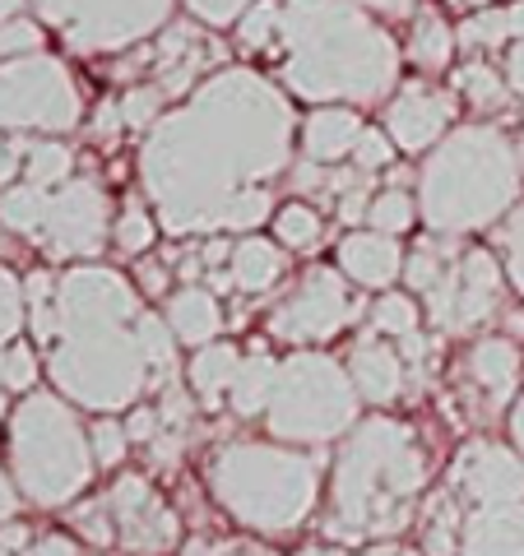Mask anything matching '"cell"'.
<instances>
[{
	"mask_svg": "<svg viewBox=\"0 0 524 556\" xmlns=\"http://www.w3.org/2000/svg\"><path fill=\"white\" fill-rule=\"evenodd\" d=\"M288 98L251 70H223L145 144V190L167 232L255 228L270 218V177L292 153Z\"/></svg>",
	"mask_w": 524,
	"mask_h": 556,
	"instance_id": "obj_1",
	"label": "cell"
},
{
	"mask_svg": "<svg viewBox=\"0 0 524 556\" xmlns=\"http://www.w3.org/2000/svg\"><path fill=\"white\" fill-rule=\"evenodd\" d=\"M33 325L51 348L57 386L89 408H126L145 390L149 362L139 339L135 292L108 269H75L61 283L47 274L28 278Z\"/></svg>",
	"mask_w": 524,
	"mask_h": 556,
	"instance_id": "obj_2",
	"label": "cell"
},
{
	"mask_svg": "<svg viewBox=\"0 0 524 556\" xmlns=\"http://www.w3.org/2000/svg\"><path fill=\"white\" fill-rule=\"evenodd\" d=\"M278 75L307 102H376L399 79V47L353 0H278Z\"/></svg>",
	"mask_w": 524,
	"mask_h": 556,
	"instance_id": "obj_3",
	"label": "cell"
},
{
	"mask_svg": "<svg viewBox=\"0 0 524 556\" xmlns=\"http://www.w3.org/2000/svg\"><path fill=\"white\" fill-rule=\"evenodd\" d=\"M520 195V153L492 126H464L423 167V218L436 232H469L501 218Z\"/></svg>",
	"mask_w": 524,
	"mask_h": 556,
	"instance_id": "obj_4",
	"label": "cell"
},
{
	"mask_svg": "<svg viewBox=\"0 0 524 556\" xmlns=\"http://www.w3.org/2000/svg\"><path fill=\"white\" fill-rule=\"evenodd\" d=\"M10 459H14V478L20 486L42 501V506H57V501H70L89 482V441L75 422L61 399L51 394H33L20 404L10 422Z\"/></svg>",
	"mask_w": 524,
	"mask_h": 556,
	"instance_id": "obj_5",
	"label": "cell"
},
{
	"mask_svg": "<svg viewBox=\"0 0 524 556\" xmlns=\"http://www.w3.org/2000/svg\"><path fill=\"white\" fill-rule=\"evenodd\" d=\"M417 486H423V459L409 445V431L395 422H366L339 455L335 496L344 519L353 525H372V515H386V525H399L390 510Z\"/></svg>",
	"mask_w": 524,
	"mask_h": 556,
	"instance_id": "obj_6",
	"label": "cell"
},
{
	"mask_svg": "<svg viewBox=\"0 0 524 556\" xmlns=\"http://www.w3.org/2000/svg\"><path fill=\"white\" fill-rule=\"evenodd\" d=\"M0 223L10 232L38 241L57 260L98 255L102 241H108V195L93 181H75V177L51 190L20 181L0 190Z\"/></svg>",
	"mask_w": 524,
	"mask_h": 556,
	"instance_id": "obj_7",
	"label": "cell"
},
{
	"mask_svg": "<svg viewBox=\"0 0 524 556\" xmlns=\"http://www.w3.org/2000/svg\"><path fill=\"white\" fill-rule=\"evenodd\" d=\"M214 486L247 525L288 529L311 506L316 468L270 445H233L214 464Z\"/></svg>",
	"mask_w": 524,
	"mask_h": 556,
	"instance_id": "obj_8",
	"label": "cell"
},
{
	"mask_svg": "<svg viewBox=\"0 0 524 556\" xmlns=\"http://www.w3.org/2000/svg\"><path fill=\"white\" fill-rule=\"evenodd\" d=\"M79 89L57 56L28 51L0 65V135H65L79 126Z\"/></svg>",
	"mask_w": 524,
	"mask_h": 556,
	"instance_id": "obj_9",
	"label": "cell"
},
{
	"mask_svg": "<svg viewBox=\"0 0 524 556\" xmlns=\"http://www.w3.org/2000/svg\"><path fill=\"white\" fill-rule=\"evenodd\" d=\"M353 417V390L344 371L325 357H292L278 367V386L270 399V427L292 441H325Z\"/></svg>",
	"mask_w": 524,
	"mask_h": 556,
	"instance_id": "obj_10",
	"label": "cell"
},
{
	"mask_svg": "<svg viewBox=\"0 0 524 556\" xmlns=\"http://www.w3.org/2000/svg\"><path fill=\"white\" fill-rule=\"evenodd\" d=\"M172 0H33L38 24L75 51H126L167 20Z\"/></svg>",
	"mask_w": 524,
	"mask_h": 556,
	"instance_id": "obj_11",
	"label": "cell"
},
{
	"mask_svg": "<svg viewBox=\"0 0 524 556\" xmlns=\"http://www.w3.org/2000/svg\"><path fill=\"white\" fill-rule=\"evenodd\" d=\"M497 265L492 255L483 251H460L456 260H446L436 283L427 288V302H432V320L446 325V329H469L478 325L487 311L497 302Z\"/></svg>",
	"mask_w": 524,
	"mask_h": 556,
	"instance_id": "obj_12",
	"label": "cell"
},
{
	"mask_svg": "<svg viewBox=\"0 0 524 556\" xmlns=\"http://www.w3.org/2000/svg\"><path fill=\"white\" fill-rule=\"evenodd\" d=\"M348 316H353V292L344 288V278H335L329 269H311L302 292L274 316V334L325 339V334H335V329H344Z\"/></svg>",
	"mask_w": 524,
	"mask_h": 556,
	"instance_id": "obj_13",
	"label": "cell"
},
{
	"mask_svg": "<svg viewBox=\"0 0 524 556\" xmlns=\"http://www.w3.org/2000/svg\"><path fill=\"white\" fill-rule=\"evenodd\" d=\"M450 116H456V102L446 93L427 89V84H409V89H399V98L386 108V130L395 139V149L423 153L446 135Z\"/></svg>",
	"mask_w": 524,
	"mask_h": 556,
	"instance_id": "obj_14",
	"label": "cell"
},
{
	"mask_svg": "<svg viewBox=\"0 0 524 556\" xmlns=\"http://www.w3.org/2000/svg\"><path fill=\"white\" fill-rule=\"evenodd\" d=\"M460 482L483 506H515L524 496V468L497 445H474L460 459Z\"/></svg>",
	"mask_w": 524,
	"mask_h": 556,
	"instance_id": "obj_15",
	"label": "cell"
},
{
	"mask_svg": "<svg viewBox=\"0 0 524 556\" xmlns=\"http://www.w3.org/2000/svg\"><path fill=\"white\" fill-rule=\"evenodd\" d=\"M362 135H366V126L353 108H316L302 121V153H307V163H316V167L339 163L358 149Z\"/></svg>",
	"mask_w": 524,
	"mask_h": 556,
	"instance_id": "obj_16",
	"label": "cell"
},
{
	"mask_svg": "<svg viewBox=\"0 0 524 556\" xmlns=\"http://www.w3.org/2000/svg\"><path fill=\"white\" fill-rule=\"evenodd\" d=\"M112 510L121 519V533H126L135 547H159V543H167V538H172L167 510L159 506V496H153L139 478H126L116 486V492H112Z\"/></svg>",
	"mask_w": 524,
	"mask_h": 556,
	"instance_id": "obj_17",
	"label": "cell"
},
{
	"mask_svg": "<svg viewBox=\"0 0 524 556\" xmlns=\"http://www.w3.org/2000/svg\"><path fill=\"white\" fill-rule=\"evenodd\" d=\"M469 556H524V506H487L469 519Z\"/></svg>",
	"mask_w": 524,
	"mask_h": 556,
	"instance_id": "obj_18",
	"label": "cell"
},
{
	"mask_svg": "<svg viewBox=\"0 0 524 556\" xmlns=\"http://www.w3.org/2000/svg\"><path fill=\"white\" fill-rule=\"evenodd\" d=\"M209 61H214V47L204 42L200 28H172L167 38L159 42V79H163L159 89L163 93H182Z\"/></svg>",
	"mask_w": 524,
	"mask_h": 556,
	"instance_id": "obj_19",
	"label": "cell"
},
{
	"mask_svg": "<svg viewBox=\"0 0 524 556\" xmlns=\"http://www.w3.org/2000/svg\"><path fill=\"white\" fill-rule=\"evenodd\" d=\"M339 265L358 278V283L386 288L390 278L399 274V247L386 232H353L339 247Z\"/></svg>",
	"mask_w": 524,
	"mask_h": 556,
	"instance_id": "obj_20",
	"label": "cell"
},
{
	"mask_svg": "<svg viewBox=\"0 0 524 556\" xmlns=\"http://www.w3.org/2000/svg\"><path fill=\"white\" fill-rule=\"evenodd\" d=\"M353 380H358V390L372 399V404H390V399L399 394V357L390 353L386 343H376V339H366L358 343V353H353Z\"/></svg>",
	"mask_w": 524,
	"mask_h": 556,
	"instance_id": "obj_21",
	"label": "cell"
},
{
	"mask_svg": "<svg viewBox=\"0 0 524 556\" xmlns=\"http://www.w3.org/2000/svg\"><path fill=\"white\" fill-rule=\"evenodd\" d=\"M237 371H241L237 348L233 343H209L196 357V367H190V386H196V394L209 408H219V399H223V390H233Z\"/></svg>",
	"mask_w": 524,
	"mask_h": 556,
	"instance_id": "obj_22",
	"label": "cell"
},
{
	"mask_svg": "<svg viewBox=\"0 0 524 556\" xmlns=\"http://www.w3.org/2000/svg\"><path fill=\"white\" fill-rule=\"evenodd\" d=\"M464 47H501V42H520L524 38V0H511L506 10H483V14H469L464 28H460Z\"/></svg>",
	"mask_w": 524,
	"mask_h": 556,
	"instance_id": "obj_23",
	"label": "cell"
},
{
	"mask_svg": "<svg viewBox=\"0 0 524 556\" xmlns=\"http://www.w3.org/2000/svg\"><path fill=\"white\" fill-rule=\"evenodd\" d=\"M278 274H284V255H278V247H270V241L247 237L233 251V283L237 288L260 292V288H270Z\"/></svg>",
	"mask_w": 524,
	"mask_h": 556,
	"instance_id": "obj_24",
	"label": "cell"
},
{
	"mask_svg": "<svg viewBox=\"0 0 524 556\" xmlns=\"http://www.w3.org/2000/svg\"><path fill=\"white\" fill-rule=\"evenodd\" d=\"M167 316H172V329H177V339H186V343H204V339L219 329V306H214V298H209V292H200V288L177 292V302H172Z\"/></svg>",
	"mask_w": 524,
	"mask_h": 556,
	"instance_id": "obj_25",
	"label": "cell"
},
{
	"mask_svg": "<svg viewBox=\"0 0 524 556\" xmlns=\"http://www.w3.org/2000/svg\"><path fill=\"white\" fill-rule=\"evenodd\" d=\"M450 51H456V38H450V28L441 14H417L413 24V38H409V61L417 70H446L450 65Z\"/></svg>",
	"mask_w": 524,
	"mask_h": 556,
	"instance_id": "obj_26",
	"label": "cell"
},
{
	"mask_svg": "<svg viewBox=\"0 0 524 556\" xmlns=\"http://www.w3.org/2000/svg\"><path fill=\"white\" fill-rule=\"evenodd\" d=\"M274 386H278V367L270 357H251V362H241V371L233 380V408L237 413H260V408H270V399H274Z\"/></svg>",
	"mask_w": 524,
	"mask_h": 556,
	"instance_id": "obj_27",
	"label": "cell"
},
{
	"mask_svg": "<svg viewBox=\"0 0 524 556\" xmlns=\"http://www.w3.org/2000/svg\"><path fill=\"white\" fill-rule=\"evenodd\" d=\"M70 167H75V159H70L65 144H57V139H33L20 181L24 186H38V190H51V186H65L70 181Z\"/></svg>",
	"mask_w": 524,
	"mask_h": 556,
	"instance_id": "obj_28",
	"label": "cell"
},
{
	"mask_svg": "<svg viewBox=\"0 0 524 556\" xmlns=\"http://www.w3.org/2000/svg\"><path fill=\"white\" fill-rule=\"evenodd\" d=\"M515 367H520V357H515V348H511V343H501V339L478 343V353H474V371H478L483 386H492V390H511V386H515Z\"/></svg>",
	"mask_w": 524,
	"mask_h": 556,
	"instance_id": "obj_29",
	"label": "cell"
},
{
	"mask_svg": "<svg viewBox=\"0 0 524 556\" xmlns=\"http://www.w3.org/2000/svg\"><path fill=\"white\" fill-rule=\"evenodd\" d=\"M460 89L469 93V102L483 112H501L506 98H511V84H506L492 65H464L460 70Z\"/></svg>",
	"mask_w": 524,
	"mask_h": 556,
	"instance_id": "obj_30",
	"label": "cell"
},
{
	"mask_svg": "<svg viewBox=\"0 0 524 556\" xmlns=\"http://www.w3.org/2000/svg\"><path fill=\"white\" fill-rule=\"evenodd\" d=\"M274 232L284 247H316V237H321V214L316 208H307V204H288V208H278L274 214Z\"/></svg>",
	"mask_w": 524,
	"mask_h": 556,
	"instance_id": "obj_31",
	"label": "cell"
},
{
	"mask_svg": "<svg viewBox=\"0 0 524 556\" xmlns=\"http://www.w3.org/2000/svg\"><path fill=\"white\" fill-rule=\"evenodd\" d=\"M372 325L380 329V334H413L417 329V306L404 298V292H386L376 306H372Z\"/></svg>",
	"mask_w": 524,
	"mask_h": 556,
	"instance_id": "obj_32",
	"label": "cell"
},
{
	"mask_svg": "<svg viewBox=\"0 0 524 556\" xmlns=\"http://www.w3.org/2000/svg\"><path fill=\"white\" fill-rule=\"evenodd\" d=\"M366 218H372L376 232H404L413 223V200L404 195V190H386V195H376L372 208H366Z\"/></svg>",
	"mask_w": 524,
	"mask_h": 556,
	"instance_id": "obj_33",
	"label": "cell"
},
{
	"mask_svg": "<svg viewBox=\"0 0 524 556\" xmlns=\"http://www.w3.org/2000/svg\"><path fill=\"white\" fill-rule=\"evenodd\" d=\"M241 42L255 51H270L278 42V0H260L241 14Z\"/></svg>",
	"mask_w": 524,
	"mask_h": 556,
	"instance_id": "obj_34",
	"label": "cell"
},
{
	"mask_svg": "<svg viewBox=\"0 0 524 556\" xmlns=\"http://www.w3.org/2000/svg\"><path fill=\"white\" fill-rule=\"evenodd\" d=\"M42 51V24L38 20H0V65L14 56Z\"/></svg>",
	"mask_w": 524,
	"mask_h": 556,
	"instance_id": "obj_35",
	"label": "cell"
},
{
	"mask_svg": "<svg viewBox=\"0 0 524 556\" xmlns=\"http://www.w3.org/2000/svg\"><path fill=\"white\" fill-rule=\"evenodd\" d=\"M159 108H163V89H130L126 102H121V121L130 130H153L163 121Z\"/></svg>",
	"mask_w": 524,
	"mask_h": 556,
	"instance_id": "obj_36",
	"label": "cell"
},
{
	"mask_svg": "<svg viewBox=\"0 0 524 556\" xmlns=\"http://www.w3.org/2000/svg\"><path fill=\"white\" fill-rule=\"evenodd\" d=\"M0 380H5V390H28L38 380V357L24 343L0 348Z\"/></svg>",
	"mask_w": 524,
	"mask_h": 556,
	"instance_id": "obj_37",
	"label": "cell"
},
{
	"mask_svg": "<svg viewBox=\"0 0 524 556\" xmlns=\"http://www.w3.org/2000/svg\"><path fill=\"white\" fill-rule=\"evenodd\" d=\"M24 325V292L14 283L10 269H0V348H10V339Z\"/></svg>",
	"mask_w": 524,
	"mask_h": 556,
	"instance_id": "obj_38",
	"label": "cell"
},
{
	"mask_svg": "<svg viewBox=\"0 0 524 556\" xmlns=\"http://www.w3.org/2000/svg\"><path fill=\"white\" fill-rule=\"evenodd\" d=\"M116 247L121 251H149V241H153V223H149V214L139 204H130L126 214L116 218Z\"/></svg>",
	"mask_w": 524,
	"mask_h": 556,
	"instance_id": "obj_39",
	"label": "cell"
},
{
	"mask_svg": "<svg viewBox=\"0 0 524 556\" xmlns=\"http://www.w3.org/2000/svg\"><path fill=\"white\" fill-rule=\"evenodd\" d=\"M28 149H33L28 135H0V190L20 186L24 163H28Z\"/></svg>",
	"mask_w": 524,
	"mask_h": 556,
	"instance_id": "obj_40",
	"label": "cell"
},
{
	"mask_svg": "<svg viewBox=\"0 0 524 556\" xmlns=\"http://www.w3.org/2000/svg\"><path fill=\"white\" fill-rule=\"evenodd\" d=\"M353 159H358V172H380V167H390V159H395V139H390V135H380V130H366V135L358 139Z\"/></svg>",
	"mask_w": 524,
	"mask_h": 556,
	"instance_id": "obj_41",
	"label": "cell"
},
{
	"mask_svg": "<svg viewBox=\"0 0 524 556\" xmlns=\"http://www.w3.org/2000/svg\"><path fill=\"white\" fill-rule=\"evenodd\" d=\"M251 5H255V0H186V10L196 14V20H204V24H214V28L241 20Z\"/></svg>",
	"mask_w": 524,
	"mask_h": 556,
	"instance_id": "obj_42",
	"label": "cell"
},
{
	"mask_svg": "<svg viewBox=\"0 0 524 556\" xmlns=\"http://www.w3.org/2000/svg\"><path fill=\"white\" fill-rule=\"evenodd\" d=\"M126 441H130V431L121 427V422H98V431H93L98 464H116L121 455H126Z\"/></svg>",
	"mask_w": 524,
	"mask_h": 556,
	"instance_id": "obj_43",
	"label": "cell"
},
{
	"mask_svg": "<svg viewBox=\"0 0 524 556\" xmlns=\"http://www.w3.org/2000/svg\"><path fill=\"white\" fill-rule=\"evenodd\" d=\"M506 251H511V278L524 292V204L511 214V228H506Z\"/></svg>",
	"mask_w": 524,
	"mask_h": 556,
	"instance_id": "obj_44",
	"label": "cell"
},
{
	"mask_svg": "<svg viewBox=\"0 0 524 556\" xmlns=\"http://www.w3.org/2000/svg\"><path fill=\"white\" fill-rule=\"evenodd\" d=\"M506 84H511L515 93H524V38L511 42V51H506Z\"/></svg>",
	"mask_w": 524,
	"mask_h": 556,
	"instance_id": "obj_45",
	"label": "cell"
},
{
	"mask_svg": "<svg viewBox=\"0 0 524 556\" xmlns=\"http://www.w3.org/2000/svg\"><path fill=\"white\" fill-rule=\"evenodd\" d=\"M14 510H20V492H14V482L0 473V525H5V519H14Z\"/></svg>",
	"mask_w": 524,
	"mask_h": 556,
	"instance_id": "obj_46",
	"label": "cell"
},
{
	"mask_svg": "<svg viewBox=\"0 0 524 556\" xmlns=\"http://www.w3.org/2000/svg\"><path fill=\"white\" fill-rule=\"evenodd\" d=\"M353 5H372V10H380V14H409L417 0H353Z\"/></svg>",
	"mask_w": 524,
	"mask_h": 556,
	"instance_id": "obj_47",
	"label": "cell"
},
{
	"mask_svg": "<svg viewBox=\"0 0 524 556\" xmlns=\"http://www.w3.org/2000/svg\"><path fill=\"white\" fill-rule=\"evenodd\" d=\"M33 556H75V547L61 543V538H47V543H42L38 552H33Z\"/></svg>",
	"mask_w": 524,
	"mask_h": 556,
	"instance_id": "obj_48",
	"label": "cell"
},
{
	"mask_svg": "<svg viewBox=\"0 0 524 556\" xmlns=\"http://www.w3.org/2000/svg\"><path fill=\"white\" fill-rule=\"evenodd\" d=\"M223 255H233V251H228V241H209V251H204V260H209V265H219Z\"/></svg>",
	"mask_w": 524,
	"mask_h": 556,
	"instance_id": "obj_49",
	"label": "cell"
},
{
	"mask_svg": "<svg viewBox=\"0 0 524 556\" xmlns=\"http://www.w3.org/2000/svg\"><path fill=\"white\" fill-rule=\"evenodd\" d=\"M515 437H520V445H524V404H520V413H515Z\"/></svg>",
	"mask_w": 524,
	"mask_h": 556,
	"instance_id": "obj_50",
	"label": "cell"
},
{
	"mask_svg": "<svg viewBox=\"0 0 524 556\" xmlns=\"http://www.w3.org/2000/svg\"><path fill=\"white\" fill-rule=\"evenodd\" d=\"M5 394H10V390H5V380H0V413H5Z\"/></svg>",
	"mask_w": 524,
	"mask_h": 556,
	"instance_id": "obj_51",
	"label": "cell"
},
{
	"mask_svg": "<svg viewBox=\"0 0 524 556\" xmlns=\"http://www.w3.org/2000/svg\"><path fill=\"white\" fill-rule=\"evenodd\" d=\"M515 153H520V172H524V135H520V149Z\"/></svg>",
	"mask_w": 524,
	"mask_h": 556,
	"instance_id": "obj_52",
	"label": "cell"
},
{
	"mask_svg": "<svg viewBox=\"0 0 524 556\" xmlns=\"http://www.w3.org/2000/svg\"><path fill=\"white\" fill-rule=\"evenodd\" d=\"M223 556H247V552H241V547H233V552H223Z\"/></svg>",
	"mask_w": 524,
	"mask_h": 556,
	"instance_id": "obj_53",
	"label": "cell"
},
{
	"mask_svg": "<svg viewBox=\"0 0 524 556\" xmlns=\"http://www.w3.org/2000/svg\"><path fill=\"white\" fill-rule=\"evenodd\" d=\"M464 5H474V0H464ZM483 5H487V0H483Z\"/></svg>",
	"mask_w": 524,
	"mask_h": 556,
	"instance_id": "obj_54",
	"label": "cell"
},
{
	"mask_svg": "<svg viewBox=\"0 0 524 556\" xmlns=\"http://www.w3.org/2000/svg\"><path fill=\"white\" fill-rule=\"evenodd\" d=\"M0 556H10V552H5V547H0Z\"/></svg>",
	"mask_w": 524,
	"mask_h": 556,
	"instance_id": "obj_55",
	"label": "cell"
}]
</instances>
